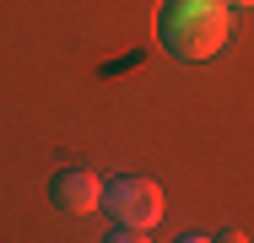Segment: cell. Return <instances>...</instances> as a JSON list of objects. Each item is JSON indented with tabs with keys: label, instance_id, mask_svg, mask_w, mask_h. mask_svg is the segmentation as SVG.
Returning a JSON list of instances; mask_svg holds the SVG:
<instances>
[{
	"label": "cell",
	"instance_id": "5b68a950",
	"mask_svg": "<svg viewBox=\"0 0 254 243\" xmlns=\"http://www.w3.org/2000/svg\"><path fill=\"white\" fill-rule=\"evenodd\" d=\"M216 243H249V238H244V233H222Z\"/></svg>",
	"mask_w": 254,
	"mask_h": 243
},
{
	"label": "cell",
	"instance_id": "6da1fadb",
	"mask_svg": "<svg viewBox=\"0 0 254 243\" xmlns=\"http://www.w3.org/2000/svg\"><path fill=\"white\" fill-rule=\"evenodd\" d=\"M157 33H162V49L173 60H211L233 33L227 0H168Z\"/></svg>",
	"mask_w": 254,
	"mask_h": 243
},
{
	"label": "cell",
	"instance_id": "52a82bcc",
	"mask_svg": "<svg viewBox=\"0 0 254 243\" xmlns=\"http://www.w3.org/2000/svg\"><path fill=\"white\" fill-rule=\"evenodd\" d=\"M227 5H254V0H227Z\"/></svg>",
	"mask_w": 254,
	"mask_h": 243
},
{
	"label": "cell",
	"instance_id": "3957f363",
	"mask_svg": "<svg viewBox=\"0 0 254 243\" xmlns=\"http://www.w3.org/2000/svg\"><path fill=\"white\" fill-rule=\"evenodd\" d=\"M49 200H54V211H65V216H87L103 200V189H98V179H92L87 168H65V173H54Z\"/></svg>",
	"mask_w": 254,
	"mask_h": 243
},
{
	"label": "cell",
	"instance_id": "7a4b0ae2",
	"mask_svg": "<svg viewBox=\"0 0 254 243\" xmlns=\"http://www.w3.org/2000/svg\"><path fill=\"white\" fill-rule=\"evenodd\" d=\"M103 211L119 222V227H135V233H146L157 216H162V189H157L152 179H141V173H125V179H114L98 200Z\"/></svg>",
	"mask_w": 254,
	"mask_h": 243
},
{
	"label": "cell",
	"instance_id": "8992f818",
	"mask_svg": "<svg viewBox=\"0 0 254 243\" xmlns=\"http://www.w3.org/2000/svg\"><path fill=\"white\" fill-rule=\"evenodd\" d=\"M179 243H216V238H200V233H184Z\"/></svg>",
	"mask_w": 254,
	"mask_h": 243
},
{
	"label": "cell",
	"instance_id": "277c9868",
	"mask_svg": "<svg viewBox=\"0 0 254 243\" xmlns=\"http://www.w3.org/2000/svg\"><path fill=\"white\" fill-rule=\"evenodd\" d=\"M108 243H146V233H135V227H114Z\"/></svg>",
	"mask_w": 254,
	"mask_h": 243
}]
</instances>
